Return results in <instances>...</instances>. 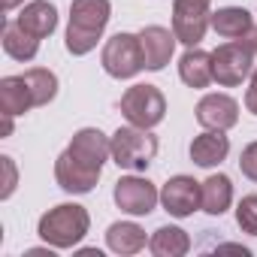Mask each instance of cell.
Returning a JSON list of instances; mask_svg holds the SVG:
<instances>
[{
  "label": "cell",
  "instance_id": "6da1fadb",
  "mask_svg": "<svg viewBox=\"0 0 257 257\" xmlns=\"http://www.w3.org/2000/svg\"><path fill=\"white\" fill-rule=\"evenodd\" d=\"M112 16L109 0H73L70 4V28H67V52L82 58L103 37Z\"/></svg>",
  "mask_w": 257,
  "mask_h": 257
},
{
  "label": "cell",
  "instance_id": "7a4b0ae2",
  "mask_svg": "<svg viewBox=\"0 0 257 257\" xmlns=\"http://www.w3.org/2000/svg\"><path fill=\"white\" fill-rule=\"evenodd\" d=\"M88 227H91V215H88L85 206H79V203H61V206L49 209L40 218L37 233L52 248H76L85 239Z\"/></svg>",
  "mask_w": 257,
  "mask_h": 257
},
{
  "label": "cell",
  "instance_id": "3957f363",
  "mask_svg": "<svg viewBox=\"0 0 257 257\" xmlns=\"http://www.w3.org/2000/svg\"><path fill=\"white\" fill-rule=\"evenodd\" d=\"M158 155V137H152L143 127H118L112 134V161L121 170L143 173Z\"/></svg>",
  "mask_w": 257,
  "mask_h": 257
},
{
  "label": "cell",
  "instance_id": "277c9868",
  "mask_svg": "<svg viewBox=\"0 0 257 257\" xmlns=\"http://www.w3.org/2000/svg\"><path fill=\"white\" fill-rule=\"evenodd\" d=\"M121 115L134 127L152 131V127H158L164 121V115H167V97L161 94L158 85H134L121 97Z\"/></svg>",
  "mask_w": 257,
  "mask_h": 257
},
{
  "label": "cell",
  "instance_id": "5b68a950",
  "mask_svg": "<svg viewBox=\"0 0 257 257\" xmlns=\"http://www.w3.org/2000/svg\"><path fill=\"white\" fill-rule=\"evenodd\" d=\"M100 64H103V70H106L112 79H134L140 70H146L140 34H115V37L103 46Z\"/></svg>",
  "mask_w": 257,
  "mask_h": 257
},
{
  "label": "cell",
  "instance_id": "8992f818",
  "mask_svg": "<svg viewBox=\"0 0 257 257\" xmlns=\"http://www.w3.org/2000/svg\"><path fill=\"white\" fill-rule=\"evenodd\" d=\"M209 7H212V0H176L173 4V34L188 49L203 43L206 28L212 25Z\"/></svg>",
  "mask_w": 257,
  "mask_h": 257
},
{
  "label": "cell",
  "instance_id": "52a82bcc",
  "mask_svg": "<svg viewBox=\"0 0 257 257\" xmlns=\"http://www.w3.org/2000/svg\"><path fill=\"white\" fill-rule=\"evenodd\" d=\"M254 67V52H248L239 40L224 43L212 52V70H215V82L224 88H236L251 76Z\"/></svg>",
  "mask_w": 257,
  "mask_h": 257
},
{
  "label": "cell",
  "instance_id": "ba28073f",
  "mask_svg": "<svg viewBox=\"0 0 257 257\" xmlns=\"http://www.w3.org/2000/svg\"><path fill=\"white\" fill-rule=\"evenodd\" d=\"M112 197H115V206L121 212H127V215H149V212H155V206L161 200L158 188L149 179H140V176L118 179Z\"/></svg>",
  "mask_w": 257,
  "mask_h": 257
},
{
  "label": "cell",
  "instance_id": "9c48e42d",
  "mask_svg": "<svg viewBox=\"0 0 257 257\" xmlns=\"http://www.w3.org/2000/svg\"><path fill=\"white\" fill-rule=\"evenodd\" d=\"M161 203L173 218H188L203 209V185L191 176H173L161 188Z\"/></svg>",
  "mask_w": 257,
  "mask_h": 257
},
{
  "label": "cell",
  "instance_id": "30bf717a",
  "mask_svg": "<svg viewBox=\"0 0 257 257\" xmlns=\"http://www.w3.org/2000/svg\"><path fill=\"white\" fill-rule=\"evenodd\" d=\"M100 173L103 170L79 161L70 149H64L58 155V161H55V179H58L61 191H67V194H91L97 179H100Z\"/></svg>",
  "mask_w": 257,
  "mask_h": 257
},
{
  "label": "cell",
  "instance_id": "8fae6325",
  "mask_svg": "<svg viewBox=\"0 0 257 257\" xmlns=\"http://www.w3.org/2000/svg\"><path fill=\"white\" fill-rule=\"evenodd\" d=\"M197 121L206 131H230L239 121V103L227 94H206L197 103Z\"/></svg>",
  "mask_w": 257,
  "mask_h": 257
},
{
  "label": "cell",
  "instance_id": "7c38bea8",
  "mask_svg": "<svg viewBox=\"0 0 257 257\" xmlns=\"http://www.w3.org/2000/svg\"><path fill=\"white\" fill-rule=\"evenodd\" d=\"M140 43H143V61H146V70L158 73L170 64L173 52H176V34L161 28V25H149L140 31Z\"/></svg>",
  "mask_w": 257,
  "mask_h": 257
},
{
  "label": "cell",
  "instance_id": "4fadbf2b",
  "mask_svg": "<svg viewBox=\"0 0 257 257\" xmlns=\"http://www.w3.org/2000/svg\"><path fill=\"white\" fill-rule=\"evenodd\" d=\"M67 149L79 161H85V164H91L97 170H103V164L112 158V140L103 131H97V127H82L79 134H73V140H70Z\"/></svg>",
  "mask_w": 257,
  "mask_h": 257
},
{
  "label": "cell",
  "instance_id": "5bb4252c",
  "mask_svg": "<svg viewBox=\"0 0 257 257\" xmlns=\"http://www.w3.org/2000/svg\"><path fill=\"white\" fill-rule=\"evenodd\" d=\"M16 22H19L28 34H34L37 40H46V37H52L55 28H58V10H55V4H49V0H34V4H28V7L16 16Z\"/></svg>",
  "mask_w": 257,
  "mask_h": 257
},
{
  "label": "cell",
  "instance_id": "9a60e30c",
  "mask_svg": "<svg viewBox=\"0 0 257 257\" xmlns=\"http://www.w3.org/2000/svg\"><path fill=\"white\" fill-rule=\"evenodd\" d=\"M179 76L188 88H209V82H215V70H212V55L191 46L182 61H179Z\"/></svg>",
  "mask_w": 257,
  "mask_h": 257
},
{
  "label": "cell",
  "instance_id": "2e32d148",
  "mask_svg": "<svg viewBox=\"0 0 257 257\" xmlns=\"http://www.w3.org/2000/svg\"><path fill=\"white\" fill-rule=\"evenodd\" d=\"M188 152L197 167H218L230 155V140L224 137V131H206V134L194 137Z\"/></svg>",
  "mask_w": 257,
  "mask_h": 257
},
{
  "label": "cell",
  "instance_id": "e0dca14e",
  "mask_svg": "<svg viewBox=\"0 0 257 257\" xmlns=\"http://www.w3.org/2000/svg\"><path fill=\"white\" fill-rule=\"evenodd\" d=\"M34 109V94L25 76H4L0 79V115H25Z\"/></svg>",
  "mask_w": 257,
  "mask_h": 257
},
{
  "label": "cell",
  "instance_id": "ac0fdd59",
  "mask_svg": "<svg viewBox=\"0 0 257 257\" xmlns=\"http://www.w3.org/2000/svg\"><path fill=\"white\" fill-rule=\"evenodd\" d=\"M106 245L115 254H137L146 248V230L134 221H115L106 230Z\"/></svg>",
  "mask_w": 257,
  "mask_h": 257
},
{
  "label": "cell",
  "instance_id": "d6986e66",
  "mask_svg": "<svg viewBox=\"0 0 257 257\" xmlns=\"http://www.w3.org/2000/svg\"><path fill=\"white\" fill-rule=\"evenodd\" d=\"M4 52L13 61H34L40 52V40L28 34L19 22H4Z\"/></svg>",
  "mask_w": 257,
  "mask_h": 257
},
{
  "label": "cell",
  "instance_id": "ffe728a7",
  "mask_svg": "<svg viewBox=\"0 0 257 257\" xmlns=\"http://www.w3.org/2000/svg\"><path fill=\"white\" fill-rule=\"evenodd\" d=\"M149 248H152L155 257H182V254L191 251V236H188L182 227L167 224V227H158V230L152 233Z\"/></svg>",
  "mask_w": 257,
  "mask_h": 257
},
{
  "label": "cell",
  "instance_id": "44dd1931",
  "mask_svg": "<svg viewBox=\"0 0 257 257\" xmlns=\"http://www.w3.org/2000/svg\"><path fill=\"white\" fill-rule=\"evenodd\" d=\"M212 28L224 40H239L254 25H251V13L248 10H242V7H221L218 13H212Z\"/></svg>",
  "mask_w": 257,
  "mask_h": 257
},
{
  "label": "cell",
  "instance_id": "7402d4cb",
  "mask_svg": "<svg viewBox=\"0 0 257 257\" xmlns=\"http://www.w3.org/2000/svg\"><path fill=\"white\" fill-rule=\"evenodd\" d=\"M200 185H203V212L224 215L230 209V203H233V182H230V176L218 173V176H209Z\"/></svg>",
  "mask_w": 257,
  "mask_h": 257
},
{
  "label": "cell",
  "instance_id": "603a6c76",
  "mask_svg": "<svg viewBox=\"0 0 257 257\" xmlns=\"http://www.w3.org/2000/svg\"><path fill=\"white\" fill-rule=\"evenodd\" d=\"M22 76H25L31 94H34V106H49V103L55 100V94H58V76H55L52 70H46V67H31V70H25Z\"/></svg>",
  "mask_w": 257,
  "mask_h": 257
},
{
  "label": "cell",
  "instance_id": "cb8c5ba5",
  "mask_svg": "<svg viewBox=\"0 0 257 257\" xmlns=\"http://www.w3.org/2000/svg\"><path fill=\"white\" fill-rule=\"evenodd\" d=\"M236 224L242 227V233L257 236V194L242 197V203L236 209Z\"/></svg>",
  "mask_w": 257,
  "mask_h": 257
},
{
  "label": "cell",
  "instance_id": "d4e9b609",
  "mask_svg": "<svg viewBox=\"0 0 257 257\" xmlns=\"http://www.w3.org/2000/svg\"><path fill=\"white\" fill-rule=\"evenodd\" d=\"M0 167H4V191H0V200H10L16 191V182H19V170H16V161L10 155L0 158Z\"/></svg>",
  "mask_w": 257,
  "mask_h": 257
},
{
  "label": "cell",
  "instance_id": "484cf974",
  "mask_svg": "<svg viewBox=\"0 0 257 257\" xmlns=\"http://www.w3.org/2000/svg\"><path fill=\"white\" fill-rule=\"evenodd\" d=\"M239 170H242L245 179L257 182V143H248V146L242 149V155H239Z\"/></svg>",
  "mask_w": 257,
  "mask_h": 257
},
{
  "label": "cell",
  "instance_id": "4316f807",
  "mask_svg": "<svg viewBox=\"0 0 257 257\" xmlns=\"http://www.w3.org/2000/svg\"><path fill=\"white\" fill-rule=\"evenodd\" d=\"M245 109H248L251 115H257V67H254L251 85H248V91H245Z\"/></svg>",
  "mask_w": 257,
  "mask_h": 257
},
{
  "label": "cell",
  "instance_id": "83f0119b",
  "mask_svg": "<svg viewBox=\"0 0 257 257\" xmlns=\"http://www.w3.org/2000/svg\"><path fill=\"white\" fill-rule=\"evenodd\" d=\"M239 43H242L248 52H254V55H257V28H251L245 37H239Z\"/></svg>",
  "mask_w": 257,
  "mask_h": 257
},
{
  "label": "cell",
  "instance_id": "f1b7e54d",
  "mask_svg": "<svg viewBox=\"0 0 257 257\" xmlns=\"http://www.w3.org/2000/svg\"><path fill=\"white\" fill-rule=\"evenodd\" d=\"M19 4H25V0H0V7H4V13H10V10H16Z\"/></svg>",
  "mask_w": 257,
  "mask_h": 257
},
{
  "label": "cell",
  "instance_id": "f546056e",
  "mask_svg": "<svg viewBox=\"0 0 257 257\" xmlns=\"http://www.w3.org/2000/svg\"><path fill=\"white\" fill-rule=\"evenodd\" d=\"M13 134V115H4V137Z\"/></svg>",
  "mask_w": 257,
  "mask_h": 257
}]
</instances>
